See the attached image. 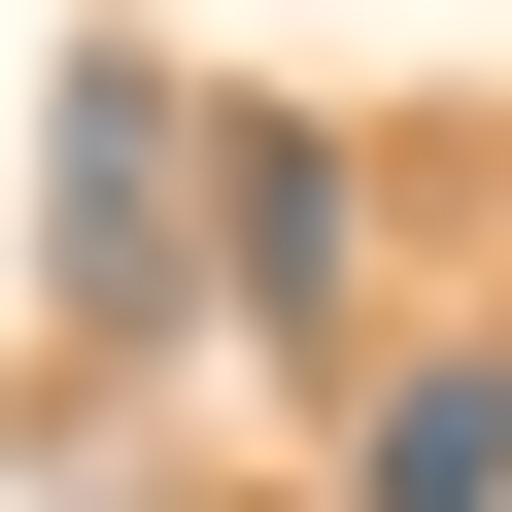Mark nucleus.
I'll return each instance as SVG.
<instances>
[{"instance_id":"nucleus-1","label":"nucleus","mask_w":512,"mask_h":512,"mask_svg":"<svg viewBox=\"0 0 512 512\" xmlns=\"http://www.w3.org/2000/svg\"><path fill=\"white\" fill-rule=\"evenodd\" d=\"M171 171H205V103L103 35V69H69V137H35V308H69V376H137V342H171V274H205V205H171Z\"/></svg>"},{"instance_id":"nucleus-2","label":"nucleus","mask_w":512,"mask_h":512,"mask_svg":"<svg viewBox=\"0 0 512 512\" xmlns=\"http://www.w3.org/2000/svg\"><path fill=\"white\" fill-rule=\"evenodd\" d=\"M205 274H239V342H342V274H376V171H342L308 103H205Z\"/></svg>"},{"instance_id":"nucleus-3","label":"nucleus","mask_w":512,"mask_h":512,"mask_svg":"<svg viewBox=\"0 0 512 512\" xmlns=\"http://www.w3.org/2000/svg\"><path fill=\"white\" fill-rule=\"evenodd\" d=\"M342 512H512V342H410L342 410Z\"/></svg>"}]
</instances>
